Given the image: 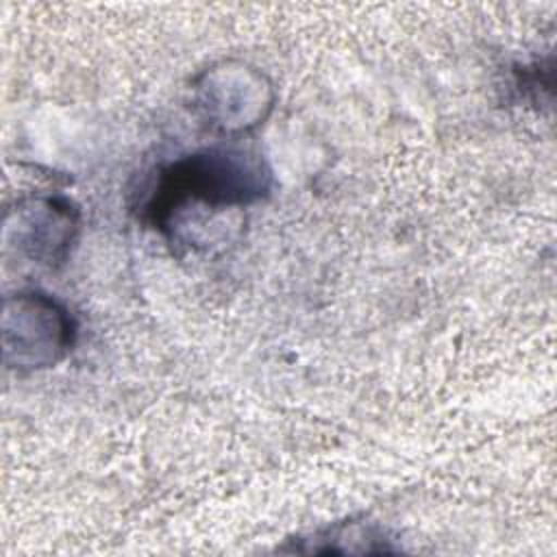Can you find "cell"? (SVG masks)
<instances>
[{"instance_id": "6da1fadb", "label": "cell", "mask_w": 557, "mask_h": 557, "mask_svg": "<svg viewBox=\"0 0 557 557\" xmlns=\"http://www.w3.org/2000/svg\"><path fill=\"white\" fill-rule=\"evenodd\" d=\"M272 189L274 170L257 141L215 139L154 168L133 211L170 244L189 213L200 222L242 211L268 200Z\"/></svg>"}, {"instance_id": "7a4b0ae2", "label": "cell", "mask_w": 557, "mask_h": 557, "mask_svg": "<svg viewBox=\"0 0 557 557\" xmlns=\"http://www.w3.org/2000/svg\"><path fill=\"white\" fill-rule=\"evenodd\" d=\"M189 107L205 133L215 139H250L276 107V87L257 65L220 59L189 83Z\"/></svg>"}, {"instance_id": "3957f363", "label": "cell", "mask_w": 557, "mask_h": 557, "mask_svg": "<svg viewBox=\"0 0 557 557\" xmlns=\"http://www.w3.org/2000/svg\"><path fill=\"white\" fill-rule=\"evenodd\" d=\"M2 361L17 374L41 372L65 361L78 339V322L57 296L26 287L2 300Z\"/></svg>"}, {"instance_id": "277c9868", "label": "cell", "mask_w": 557, "mask_h": 557, "mask_svg": "<svg viewBox=\"0 0 557 557\" xmlns=\"http://www.w3.org/2000/svg\"><path fill=\"white\" fill-rule=\"evenodd\" d=\"M83 213L61 191H30L15 198L2 222L7 252L35 265L57 270L67 263L81 235Z\"/></svg>"}, {"instance_id": "5b68a950", "label": "cell", "mask_w": 557, "mask_h": 557, "mask_svg": "<svg viewBox=\"0 0 557 557\" xmlns=\"http://www.w3.org/2000/svg\"><path fill=\"white\" fill-rule=\"evenodd\" d=\"M396 537L387 527L368 518H346L342 522H331L307 535L292 540V546H283L287 553H394Z\"/></svg>"}, {"instance_id": "8992f818", "label": "cell", "mask_w": 557, "mask_h": 557, "mask_svg": "<svg viewBox=\"0 0 557 557\" xmlns=\"http://www.w3.org/2000/svg\"><path fill=\"white\" fill-rule=\"evenodd\" d=\"M513 87L518 89V94L524 100H531L533 104L542 102L540 91L546 89L550 94V67H542L540 61L535 63H527V65H518L513 70Z\"/></svg>"}]
</instances>
